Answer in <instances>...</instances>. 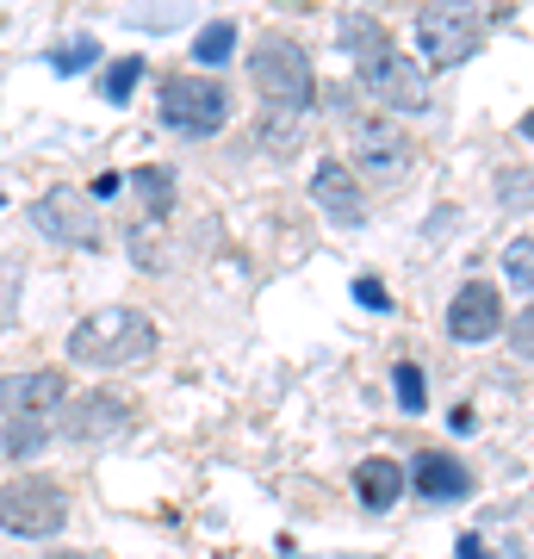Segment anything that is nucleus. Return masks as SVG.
Masks as SVG:
<instances>
[{"label": "nucleus", "mask_w": 534, "mask_h": 559, "mask_svg": "<svg viewBox=\"0 0 534 559\" xmlns=\"http://www.w3.org/2000/svg\"><path fill=\"white\" fill-rule=\"evenodd\" d=\"M156 355V323L131 305H99L69 330V360L81 367H138Z\"/></svg>", "instance_id": "nucleus-1"}, {"label": "nucleus", "mask_w": 534, "mask_h": 559, "mask_svg": "<svg viewBox=\"0 0 534 559\" xmlns=\"http://www.w3.org/2000/svg\"><path fill=\"white\" fill-rule=\"evenodd\" d=\"M69 522V491L57 479H7L0 485V528L20 540H50Z\"/></svg>", "instance_id": "nucleus-2"}, {"label": "nucleus", "mask_w": 534, "mask_h": 559, "mask_svg": "<svg viewBox=\"0 0 534 559\" xmlns=\"http://www.w3.org/2000/svg\"><path fill=\"white\" fill-rule=\"evenodd\" d=\"M249 75H256L261 100L286 106V112H298V106L311 100V50L298 38H261L256 57H249Z\"/></svg>", "instance_id": "nucleus-3"}, {"label": "nucleus", "mask_w": 534, "mask_h": 559, "mask_svg": "<svg viewBox=\"0 0 534 559\" xmlns=\"http://www.w3.org/2000/svg\"><path fill=\"white\" fill-rule=\"evenodd\" d=\"M224 119H230L224 81H212V75H168L162 81V124L168 131L212 138V131H224Z\"/></svg>", "instance_id": "nucleus-4"}, {"label": "nucleus", "mask_w": 534, "mask_h": 559, "mask_svg": "<svg viewBox=\"0 0 534 559\" xmlns=\"http://www.w3.org/2000/svg\"><path fill=\"white\" fill-rule=\"evenodd\" d=\"M485 44V20L473 7H423L416 13V50L429 57V69H454V62L478 57Z\"/></svg>", "instance_id": "nucleus-5"}, {"label": "nucleus", "mask_w": 534, "mask_h": 559, "mask_svg": "<svg viewBox=\"0 0 534 559\" xmlns=\"http://www.w3.org/2000/svg\"><path fill=\"white\" fill-rule=\"evenodd\" d=\"M360 81L379 106L392 112H423L429 106V75L416 69V57H397L392 44H379L373 57H360Z\"/></svg>", "instance_id": "nucleus-6"}, {"label": "nucleus", "mask_w": 534, "mask_h": 559, "mask_svg": "<svg viewBox=\"0 0 534 559\" xmlns=\"http://www.w3.org/2000/svg\"><path fill=\"white\" fill-rule=\"evenodd\" d=\"M131 423H138V411H131L124 392H81V399H69V411H62V429H69V441H81V448L119 441Z\"/></svg>", "instance_id": "nucleus-7"}, {"label": "nucleus", "mask_w": 534, "mask_h": 559, "mask_svg": "<svg viewBox=\"0 0 534 559\" xmlns=\"http://www.w3.org/2000/svg\"><path fill=\"white\" fill-rule=\"evenodd\" d=\"M62 411H69V380L57 367L0 373V417H62Z\"/></svg>", "instance_id": "nucleus-8"}, {"label": "nucleus", "mask_w": 534, "mask_h": 559, "mask_svg": "<svg viewBox=\"0 0 534 559\" xmlns=\"http://www.w3.org/2000/svg\"><path fill=\"white\" fill-rule=\"evenodd\" d=\"M311 200H317V212H323L330 224H342V230L367 224V193H360V180H355V168H348V162H317Z\"/></svg>", "instance_id": "nucleus-9"}, {"label": "nucleus", "mask_w": 534, "mask_h": 559, "mask_svg": "<svg viewBox=\"0 0 534 559\" xmlns=\"http://www.w3.org/2000/svg\"><path fill=\"white\" fill-rule=\"evenodd\" d=\"M503 330V305H497V286L485 280H466L448 305V336L454 342H491Z\"/></svg>", "instance_id": "nucleus-10"}, {"label": "nucleus", "mask_w": 534, "mask_h": 559, "mask_svg": "<svg viewBox=\"0 0 534 559\" xmlns=\"http://www.w3.org/2000/svg\"><path fill=\"white\" fill-rule=\"evenodd\" d=\"M355 156H360V168L367 175H379V180H397L404 168H411V138L397 131L392 119H360L355 124Z\"/></svg>", "instance_id": "nucleus-11"}, {"label": "nucleus", "mask_w": 534, "mask_h": 559, "mask_svg": "<svg viewBox=\"0 0 534 559\" xmlns=\"http://www.w3.org/2000/svg\"><path fill=\"white\" fill-rule=\"evenodd\" d=\"M32 224H38L44 237H57V242H81V249H94L99 242V218H94V205H81L75 193H44L38 205H32Z\"/></svg>", "instance_id": "nucleus-12"}, {"label": "nucleus", "mask_w": 534, "mask_h": 559, "mask_svg": "<svg viewBox=\"0 0 534 559\" xmlns=\"http://www.w3.org/2000/svg\"><path fill=\"white\" fill-rule=\"evenodd\" d=\"M416 498H429V503H448V498H466V466L448 454H423L416 460Z\"/></svg>", "instance_id": "nucleus-13"}, {"label": "nucleus", "mask_w": 534, "mask_h": 559, "mask_svg": "<svg viewBox=\"0 0 534 559\" xmlns=\"http://www.w3.org/2000/svg\"><path fill=\"white\" fill-rule=\"evenodd\" d=\"M404 466H392V460H367V466H360L355 473V491H360V503H367V510H392L397 498H404Z\"/></svg>", "instance_id": "nucleus-14"}, {"label": "nucleus", "mask_w": 534, "mask_h": 559, "mask_svg": "<svg viewBox=\"0 0 534 559\" xmlns=\"http://www.w3.org/2000/svg\"><path fill=\"white\" fill-rule=\"evenodd\" d=\"M50 436H57V417H7V454L13 460L38 454Z\"/></svg>", "instance_id": "nucleus-15"}, {"label": "nucleus", "mask_w": 534, "mask_h": 559, "mask_svg": "<svg viewBox=\"0 0 534 559\" xmlns=\"http://www.w3.org/2000/svg\"><path fill=\"white\" fill-rule=\"evenodd\" d=\"M230 50H237V25H230V20H212V25H205V32L193 38V57L205 62V69L230 62Z\"/></svg>", "instance_id": "nucleus-16"}, {"label": "nucleus", "mask_w": 534, "mask_h": 559, "mask_svg": "<svg viewBox=\"0 0 534 559\" xmlns=\"http://www.w3.org/2000/svg\"><path fill=\"white\" fill-rule=\"evenodd\" d=\"M131 187H138V193H143V205H150L156 218H162V212H168V200H175V180L162 175V168H138V175H131Z\"/></svg>", "instance_id": "nucleus-17"}, {"label": "nucleus", "mask_w": 534, "mask_h": 559, "mask_svg": "<svg viewBox=\"0 0 534 559\" xmlns=\"http://www.w3.org/2000/svg\"><path fill=\"white\" fill-rule=\"evenodd\" d=\"M503 274H510L515 286H529V293H534V237H515L510 249H503Z\"/></svg>", "instance_id": "nucleus-18"}, {"label": "nucleus", "mask_w": 534, "mask_h": 559, "mask_svg": "<svg viewBox=\"0 0 534 559\" xmlns=\"http://www.w3.org/2000/svg\"><path fill=\"white\" fill-rule=\"evenodd\" d=\"M392 385H397V404H404V411H423V399H429V385H423V373H416L411 360H397Z\"/></svg>", "instance_id": "nucleus-19"}, {"label": "nucleus", "mask_w": 534, "mask_h": 559, "mask_svg": "<svg viewBox=\"0 0 534 559\" xmlns=\"http://www.w3.org/2000/svg\"><path fill=\"white\" fill-rule=\"evenodd\" d=\"M342 44H355L360 57H373L385 44V32H379V20H342Z\"/></svg>", "instance_id": "nucleus-20"}, {"label": "nucleus", "mask_w": 534, "mask_h": 559, "mask_svg": "<svg viewBox=\"0 0 534 559\" xmlns=\"http://www.w3.org/2000/svg\"><path fill=\"white\" fill-rule=\"evenodd\" d=\"M143 81V57H124L112 75H106V100H131V87Z\"/></svg>", "instance_id": "nucleus-21"}, {"label": "nucleus", "mask_w": 534, "mask_h": 559, "mask_svg": "<svg viewBox=\"0 0 534 559\" xmlns=\"http://www.w3.org/2000/svg\"><path fill=\"white\" fill-rule=\"evenodd\" d=\"M355 299L367 305V311H392V299H385V286H379V280H367V274L355 280Z\"/></svg>", "instance_id": "nucleus-22"}, {"label": "nucleus", "mask_w": 534, "mask_h": 559, "mask_svg": "<svg viewBox=\"0 0 534 559\" xmlns=\"http://www.w3.org/2000/svg\"><path fill=\"white\" fill-rule=\"evenodd\" d=\"M515 355L534 360V305H522V311H515Z\"/></svg>", "instance_id": "nucleus-23"}, {"label": "nucleus", "mask_w": 534, "mask_h": 559, "mask_svg": "<svg viewBox=\"0 0 534 559\" xmlns=\"http://www.w3.org/2000/svg\"><path fill=\"white\" fill-rule=\"evenodd\" d=\"M87 62H94V44H75V50H62L57 57V69L69 75V69H87Z\"/></svg>", "instance_id": "nucleus-24"}, {"label": "nucleus", "mask_w": 534, "mask_h": 559, "mask_svg": "<svg viewBox=\"0 0 534 559\" xmlns=\"http://www.w3.org/2000/svg\"><path fill=\"white\" fill-rule=\"evenodd\" d=\"M460 559H485V547L478 540H460Z\"/></svg>", "instance_id": "nucleus-25"}, {"label": "nucleus", "mask_w": 534, "mask_h": 559, "mask_svg": "<svg viewBox=\"0 0 534 559\" xmlns=\"http://www.w3.org/2000/svg\"><path fill=\"white\" fill-rule=\"evenodd\" d=\"M522 131H529V138H534V112H529V119H522Z\"/></svg>", "instance_id": "nucleus-26"}]
</instances>
